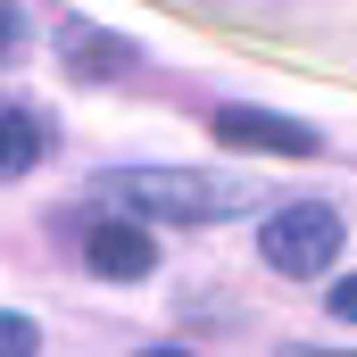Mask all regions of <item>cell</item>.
<instances>
[{"mask_svg":"<svg viewBox=\"0 0 357 357\" xmlns=\"http://www.w3.org/2000/svg\"><path fill=\"white\" fill-rule=\"evenodd\" d=\"M100 199H116L142 225H216L250 191L225 175H199V167H116V175H100Z\"/></svg>","mask_w":357,"mask_h":357,"instance_id":"6da1fadb","label":"cell"},{"mask_svg":"<svg viewBox=\"0 0 357 357\" xmlns=\"http://www.w3.org/2000/svg\"><path fill=\"white\" fill-rule=\"evenodd\" d=\"M341 208L333 199H291V208H274L266 225H258V250H266V266L274 274H324L333 258H341Z\"/></svg>","mask_w":357,"mask_h":357,"instance_id":"7a4b0ae2","label":"cell"},{"mask_svg":"<svg viewBox=\"0 0 357 357\" xmlns=\"http://www.w3.org/2000/svg\"><path fill=\"white\" fill-rule=\"evenodd\" d=\"M216 142L225 150H274V158H316V125L274 116V108H216Z\"/></svg>","mask_w":357,"mask_h":357,"instance_id":"3957f363","label":"cell"},{"mask_svg":"<svg viewBox=\"0 0 357 357\" xmlns=\"http://www.w3.org/2000/svg\"><path fill=\"white\" fill-rule=\"evenodd\" d=\"M84 258H91V274H108V282H142V274L158 266V241H150L142 216H116V225H91Z\"/></svg>","mask_w":357,"mask_h":357,"instance_id":"277c9868","label":"cell"},{"mask_svg":"<svg viewBox=\"0 0 357 357\" xmlns=\"http://www.w3.org/2000/svg\"><path fill=\"white\" fill-rule=\"evenodd\" d=\"M50 158V125L33 116V108H8L0 100V175H25V167H42Z\"/></svg>","mask_w":357,"mask_h":357,"instance_id":"5b68a950","label":"cell"},{"mask_svg":"<svg viewBox=\"0 0 357 357\" xmlns=\"http://www.w3.org/2000/svg\"><path fill=\"white\" fill-rule=\"evenodd\" d=\"M0 357H42V333H33V316L0 307Z\"/></svg>","mask_w":357,"mask_h":357,"instance_id":"8992f818","label":"cell"},{"mask_svg":"<svg viewBox=\"0 0 357 357\" xmlns=\"http://www.w3.org/2000/svg\"><path fill=\"white\" fill-rule=\"evenodd\" d=\"M324 299H333V316H341V324H357V274H333V291H324Z\"/></svg>","mask_w":357,"mask_h":357,"instance_id":"52a82bcc","label":"cell"},{"mask_svg":"<svg viewBox=\"0 0 357 357\" xmlns=\"http://www.w3.org/2000/svg\"><path fill=\"white\" fill-rule=\"evenodd\" d=\"M282 357H357V349H307V341H299V349H282Z\"/></svg>","mask_w":357,"mask_h":357,"instance_id":"ba28073f","label":"cell"},{"mask_svg":"<svg viewBox=\"0 0 357 357\" xmlns=\"http://www.w3.org/2000/svg\"><path fill=\"white\" fill-rule=\"evenodd\" d=\"M8 42H17V17H8V8H0V59H8Z\"/></svg>","mask_w":357,"mask_h":357,"instance_id":"9c48e42d","label":"cell"},{"mask_svg":"<svg viewBox=\"0 0 357 357\" xmlns=\"http://www.w3.org/2000/svg\"><path fill=\"white\" fill-rule=\"evenodd\" d=\"M142 357H183V349H142Z\"/></svg>","mask_w":357,"mask_h":357,"instance_id":"30bf717a","label":"cell"}]
</instances>
